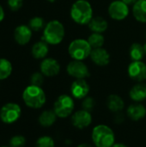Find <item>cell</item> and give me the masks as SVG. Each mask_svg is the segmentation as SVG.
I'll return each mask as SVG.
<instances>
[{
  "instance_id": "cell-1",
  "label": "cell",
  "mask_w": 146,
  "mask_h": 147,
  "mask_svg": "<svg viewBox=\"0 0 146 147\" xmlns=\"http://www.w3.org/2000/svg\"><path fill=\"white\" fill-rule=\"evenodd\" d=\"M71 17L77 24H89L93 18V9L87 0H77L71 8Z\"/></svg>"
},
{
  "instance_id": "cell-2",
  "label": "cell",
  "mask_w": 146,
  "mask_h": 147,
  "mask_svg": "<svg viewBox=\"0 0 146 147\" xmlns=\"http://www.w3.org/2000/svg\"><path fill=\"white\" fill-rule=\"evenodd\" d=\"M22 99L24 103L31 109H40L46 102V94L40 86L29 85L22 93Z\"/></svg>"
},
{
  "instance_id": "cell-3",
  "label": "cell",
  "mask_w": 146,
  "mask_h": 147,
  "mask_svg": "<svg viewBox=\"0 0 146 147\" xmlns=\"http://www.w3.org/2000/svg\"><path fill=\"white\" fill-rule=\"evenodd\" d=\"M65 27L58 20L50 21L43 29L42 40L50 45L59 44L65 37Z\"/></svg>"
},
{
  "instance_id": "cell-4",
  "label": "cell",
  "mask_w": 146,
  "mask_h": 147,
  "mask_svg": "<svg viewBox=\"0 0 146 147\" xmlns=\"http://www.w3.org/2000/svg\"><path fill=\"white\" fill-rule=\"evenodd\" d=\"M92 140L96 147H112L115 143L114 133L107 125H98L92 131Z\"/></svg>"
},
{
  "instance_id": "cell-5",
  "label": "cell",
  "mask_w": 146,
  "mask_h": 147,
  "mask_svg": "<svg viewBox=\"0 0 146 147\" xmlns=\"http://www.w3.org/2000/svg\"><path fill=\"white\" fill-rule=\"evenodd\" d=\"M92 51L88 40L83 39H77L71 41L68 47L70 56L75 60H83L87 59Z\"/></svg>"
},
{
  "instance_id": "cell-6",
  "label": "cell",
  "mask_w": 146,
  "mask_h": 147,
  "mask_svg": "<svg viewBox=\"0 0 146 147\" xmlns=\"http://www.w3.org/2000/svg\"><path fill=\"white\" fill-rule=\"evenodd\" d=\"M75 108L74 100L68 95L59 96L54 102L53 111L59 118H66L70 116Z\"/></svg>"
},
{
  "instance_id": "cell-7",
  "label": "cell",
  "mask_w": 146,
  "mask_h": 147,
  "mask_svg": "<svg viewBox=\"0 0 146 147\" xmlns=\"http://www.w3.org/2000/svg\"><path fill=\"white\" fill-rule=\"evenodd\" d=\"M21 107L14 102L6 103L0 109V119L6 124H12L15 122L21 117Z\"/></svg>"
},
{
  "instance_id": "cell-8",
  "label": "cell",
  "mask_w": 146,
  "mask_h": 147,
  "mask_svg": "<svg viewBox=\"0 0 146 147\" xmlns=\"http://www.w3.org/2000/svg\"><path fill=\"white\" fill-rule=\"evenodd\" d=\"M67 73L77 79H85L89 77V71L88 66L83 62V60H72L66 67Z\"/></svg>"
},
{
  "instance_id": "cell-9",
  "label": "cell",
  "mask_w": 146,
  "mask_h": 147,
  "mask_svg": "<svg viewBox=\"0 0 146 147\" xmlns=\"http://www.w3.org/2000/svg\"><path fill=\"white\" fill-rule=\"evenodd\" d=\"M108 11L112 19L121 21L126 18L129 15V7L123 1L115 0L109 4Z\"/></svg>"
},
{
  "instance_id": "cell-10",
  "label": "cell",
  "mask_w": 146,
  "mask_h": 147,
  "mask_svg": "<svg viewBox=\"0 0 146 147\" xmlns=\"http://www.w3.org/2000/svg\"><path fill=\"white\" fill-rule=\"evenodd\" d=\"M128 75L133 80L141 83L146 79V65L140 61H133L128 66Z\"/></svg>"
},
{
  "instance_id": "cell-11",
  "label": "cell",
  "mask_w": 146,
  "mask_h": 147,
  "mask_svg": "<svg viewBox=\"0 0 146 147\" xmlns=\"http://www.w3.org/2000/svg\"><path fill=\"white\" fill-rule=\"evenodd\" d=\"M91 122L92 116L90 115V112L86 111L84 109H81L75 112L71 116L72 125L78 129H83L88 127L91 124Z\"/></svg>"
},
{
  "instance_id": "cell-12",
  "label": "cell",
  "mask_w": 146,
  "mask_h": 147,
  "mask_svg": "<svg viewBox=\"0 0 146 147\" xmlns=\"http://www.w3.org/2000/svg\"><path fill=\"white\" fill-rule=\"evenodd\" d=\"M40 72L46 77H54L57 76L60 71L59 63L52 59L47 58L42 60L40 63Z\"/></svg>"
},
{
  "instance_id": "cell-13",
  "label": "cell",
  "mask_w": 146,
  "mask_h": 147,
  "mask_svg": "<svg viewBox=\"0 0 146 147\" xmlns=\"http://www.w3.org/2000/svg\"><path fill=\"white\" fill-rule=\"evenodd\" d=\"M89 92V85L85 79H76L71 86V93L76 99H83Z\"/></svg>"
},
{
  "instance_id": "cell-14",
  "label": "cell",
  "mask_w": 146,
  "mask_h": 147,
  "mask_svg": "<svg viewBox=\"0 0 146 147\" xmlns=\"http://www.w3.org/2000/svg\"><path fill=\"white\" fill-rule=\"evenodd\" d=\"M32 29L27 25H19L14 31V38L17 44L24 46L28 44L32 38Z\"/></svg>"
},
{
  "instance_id": "cell-15",
  "label": "cell",
  "mask_w": 146,
  "mask_h": 147,
  "mask_svg": "<svg viewBox=\"0 0 146 147\" xmlns=\"http://www.w3.org/2000/svg\"><path fill=\"white\" fill-rule=\"evenodd\" d=\"M89 56L93 63L99 66H105L108 65L110 61V55L108 52L102 47L92 49Z\"/></svg>"
},
{
  "instance_id": "cell-16",
  "label": "cell",
  "mask_w": 146,
  "mask_h": 147,
  "mask_svg": "<svg viewBox=\"0 0 146 147\" xmlns=\"http://www.w3.org/2000/svg\"><path fill=\"white\" fill-rule=\"evenodd\" d=\"M126 114L131 120L138 121L143 119L146 115V109L143 104L136 102L128 107Z\"/></svg>"
},
{
  "instance_id": "cell-17",
  "label": "cell",
  "mask_w": 146,
  "mask_h": 147,
  "mask_svg": "<svg viewBox=\"0 0 146 147\" xmlns=\"http://www.w3.org/2000/svg\"><path fill=\"white\" fill-rule=\"evenodd\" d=\"M130 97L136 102H143L146 99V84L138 83L130 90Z\"/></svg>"
},
{
  "instance_id": "cell-18",
  "label": "cell",
  "mask_w": 146,
  "mask_h": 147,
  "mask_svg": "<svg viewBox=\"0 0 146 147\" xmlns=\"http://www.w3.org/2000/svg\"><path fill=\"white\" fill-rule=\"evenodd\" d=\"M134 18L142 23L146 22V0H138L133 7Z\"/></svg>"
},
{
  "instance_id": "cell-19",
  "label": "cell",
  "mask_w": 146,
  "mask_h": 147,
  "mask_svg": "<svg viewBox=\"0 0 146 147\" xmlns=\"http://www.w3.org/2000/svg\"><path fill=\"white\" fill-rule=\"evenodd\" d=\"M88 25L89 29L93 33H99V34H102L103 32H105L108 27V22L101 16L93 17Z\"/></svg>"
},
{
  "instance_id": "cell-20",
  "label": "cell",
  "mask_w": 146,
  "mask_h": 147,
  "mask_svg": "<svg viewBox=\"0 0 146 147\" xmlns=\"http://www.w3.org/2000/svg\"><path fill=\"white\" fill-rule=\"evenodd\" d=\"M48 52H49L48 44L46 41H44L43 40L34 43L32 47V51H31L33 57L37 59L46 58V55L48 54Z\"/></svg>"
},
{
  "instance_id": "cell-21",
  "label": "cell",
  "mask_w": 146,
  "mask_h": 147,
  "mask_svg": "<svg viewBox=\"0 0 146 147\" xmlns=\"http://www.w3.org/2000/svg\"><path fill=\"white\" fill-rule=\"evenodd\" d=\"M107 106H108V109L111 110L112 112L119 113L124 109L125 102L120 96L110 95L107 100Z\"/></svg>"
},
{
  "instance_id": "cell-22",
  "label": "cell",
  "mask_w": 146,
  "mask_h": 147,
  "mask_svg": "<svg viewBox=\"0 0 146 147\" xmlns=\"http://www.w3.org/2000/svg\"><path fill=\"white\" fill-rule=\"evenodd\" d=\"M57 117L53 110H45L39 116V123L42 127H48L55 123Z\"/></svg>"
},
{
  "instance_id": "cell-23",
  "label": "cell",
  "mask_w": 146,
  "mask_h": 147,
  "mask_svg": "<svg viewBox=\"0 0 146 147\" xmlns=\"http://www.w3.org/2000/svg\"><path fill=\"white\" fill-rule=\"evenodd\" d=\"M129 54L133 61H140L145 56L144 47L139 43H133L130 47Z\"/></svg>"
},
{
  "instance_id": "cell-24",
  "label": "cell",
  "mask_w": 146,
  "mask_h": 147,
  "mask_svg": "<svg viewBox=\"0 0 146 147\" xmlns=\"http://www.w3.org/2000/svg\"><path fill=\"white\" fill-rule=\"evenodd\" d=\"M12 72V65L6 59H0V80L8 78Z\"/></svg>"
},
{
  "instance_id": "cell-25",
  "label": "cell",
  "mask_w": 146,
  "mask_h": 147,
  "mask_svg": "<svg viewBox=\"0 0 146 147\" xmlns=\"http://www.w3.org/2000/svg\"><path fill=\"white\" fill-rule=\"evenodd\" d=\"M87 40L89 43V45L92 47V49H94V48L102 47V46L104 45L105 38H104V36L102 34H99V33H92L89 36V38H88Z\"/></svg>"
},
{
  "instance_id": "cell-26",
  "label": "cell",
  "mask_w": 146,
  "mask_h": 147,
  "mask_svg": "<svg viewBox=\"0 0 146 147\" xmlns=\"http://www.w3.org/2000/svg\"><path fill=\"white\" fill-rule=\"evenodd\" d=\"M28 26L33 31H36V32L40 31L41 29H44V28L46 27L45 21L40 16H34V17L31 18L29 21Z\"/></svg>"
},
{
  "instance_id": "cell-27",
  "label": "cell",
  "mask_w": 146,
  "mask_h": 147,
  "mask_svg": "<svg viewBox=\"0 0 146 147\" xmlns=\"http://www.w3.org/2000/svg\"><path fill=\"white\" fill-rule=\"evenodd\" d=\"M35 147H55V143L52 138L49 136H42L37 140Z\"/></svg>"
},
{
  "instance_id": "cell-28",
  "label": "cell",
  "mask_w": 146,
  "mask_h": 147,
  "mask_svg": "<svg viewBox=\"0 0 146 147\" xmlns=\"http://www.w3.org/2000/svg\"><path fill=\"white\" fill-rule=\"evenodd\" d=\"M26 139L22 135H15L9 140V147H24Z\"/></svg>"
},
{
  "instance_id": "cell-29",
  "label": "cell",
  "mask_w": 146,
  "mask_h": 147,
  "mask_svg": "<svg viewBox=\"0 0 146 147\" xmlns=\"http://www.w3.org/2000/svg\"><path fill=\"white\" fill-rule=\"evenodd\" d=\"M31 84L36 86H41L44 82V75L41 72H34L30 78Z\"/></svg>"
},
{
  "instance_id": "cell-30",
  "label": "cell",
  "mask_w": 146,
  "mask_h": 147,
  "mask_svg": "<svg viewBox=\"0 0 146 147\" xmlns=\"http://www.w3.org/2000/svg\"><path fill=\"white\" fill-rule=\"evenodd\" d=\"M95 104H96V102H95L94 98L89 96V97L83 98V101L82 102V107H83V109L90 112L94 109Z\"/></svg>"
},
{
  "instance_id": "cell-31",
  "label": "cell",
  "mask_w": 146,
  "mask_h": 147,
  "mask_svg": "<svg viewBox=\"0 0 146 147\" xmlns=\"http://www.w3.org/2000/svg\"><path fill=\"white\" fill-rule=\"evenodd\" d=\"M23 4V0H8V6L12 11L19 10Z\"/></svg>"
},
{
  "instance_id": "cell-32",
  "label": "cell",
  "mask_w": 146,
  "mask_h": 147,
  "mask_svg": "<svg viewBox=\"0 0 146 147\" xmlns=\"http://www.w3.org/2000/svg\"><path fill=\"white\" fill-rule=\"evenodd\" d=\"M121 1H123V2H124L125 3H126L127 5H132V4L133 5L138 0H121Z\"/></svg>"
},
{
  "instance_id": "cell-33",
  "label": "cell",
  "mask_w": 146,
  "mask_h": 147,
  "mask_svg": "<svg viewBox=\"0 0 146 147\" xmlns=\"http://www.w3.org/2000/svg\"><path fill=\"white\" fill-rule=\"evenodd\" d=\"M3 18H4V11H3V7L0 4V22L3 20Z\"/></svg>"
},
{
  "instance_id": "cell-34",
  "label": "cell",
  "mask_w": 146,
  "mask_h": 147,
  "mask_svg": "<svg viewBox=\"0 0 146 147\" xmlns=\"http://www.w3.org/2000/svg\"><path fill=\"white\" fill-rule=\"evenodd\" d=\"M112 147H128L127 146H126L125 144H122V143H114Z\"/></svg>"
},
{
  "instance_id": "cell-35",
  "label": "cell",
  "mask_w": 146,
  "mask_h": 147,
  "mask_svg": "<svg viewBox=\"0 0 146 147\" xmlns=\"http://www.w3.org/2000/svg\"><path fill=\"white\" fill-rule=\"evenodd\" d=\"M77 147H93L92 146H90V145H89V144H81V145H79Z\"/></svg>"
},
{
  "instance_id": "cell-36",
  "label": "cell",
  "mask_w": 146,
  "mask_h": 147,
  "mask_svg": "<svg viewBox=\"0 0 146 147\" xmlns=\"http://www.w3.org/2000/svg\"><path fill=\"white\" fill-rule=\"evenodd\" d=\"M143 47H144V50H145V54L146 55V42L145 43V45H144Z\"/></svg>"
},
{
  "instance_id": "cell-37",
  "label": "cell",
  "mask_w": 146,
  "mask_h": 147,
  "mask_svg": "<svg viewBox=\"0 0 146 147\" xmlns=\"http://www.w3.org/2000/svg\"><path fill=\"white\" fill-rule=\"evenodd\" d=\"M48 2H50V3H53V2H55V1H57V0H47Z\"/></svg>"
},
{
  "instance_id": "cell-38",
  "label": "cell",
  "mask_w": 146,
  "mask_h": 147,
  "mask_svg": "<svg viewBox=\"0 0 146 147\" xmlns=\"http://www.w3.org/2000/svg\"><path fill=\"white\" fill-rule=\"evenodd\" d=\"M1 147H9V146H1Z\"/></svg>"
},
{
  "instance_id": "cell-39",
  "label": "cell",
  "mask_w": 146,
  "mask_h": 147,
  "mask_svg": "<svg viewBox=\"0 0 146 147\" xmlns=\"http://www.w3.org/2000/svg\"><path fill=\"white\" fill-rule=\"evenodd\" d=\"M145 36H146V34H145Z\"/></svg>"
}]
</instances>
